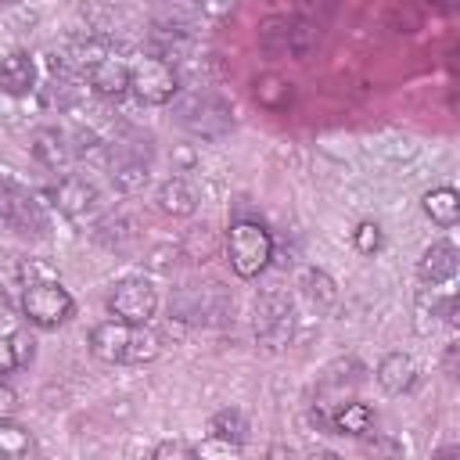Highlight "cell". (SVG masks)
<instances>
[{"instance_id":"cell-11","label":"cell","mask_w":460,"mask_h":460,"mask_svg":"<svg viewBox=\"0 0 460 460\" xmlns=\"http://www.w3.org/2000/svg\"><path fill=\"white\" fill-rule=\"evenodd\" d=\"M54 205H58V212H65L68 219L83 223L86 216H93V212H97L101 194H97V187H93L86 176L68 172V176H61V180L54 183Z\"/></svg>"},{"instance_id":"cell-16","label":"cell","mask_w":460,"mask_h":460,"mask_svg":"<svg viewBox=\"0 0 460 460\" xmlns=\"http://www.w3.org/2000/svg\"><path fill=\"white\" fill-rule=\"evenodd\" d=\"M413 381H417V363H413V356H406V352H388V356L377 363V385H381L388 395L410 392Z\"/></svg>"},{"instance_id":"cell-18","label":"cell","mask_w":460,"mask_h":460,"mask_svg":"<svg viewBox=\"0 0 460 460\" xmlns=\"http://www.w3.org/2000/svg\"><path fill=\"white\" fill-rule=\"evenodd\" d=\"M155 201H158V208H162L165 216H176V219L194 216V208H198V194H194V190H190V183H187V180H180V176L165 180V183L158 187Z\"/></svg>"},{"instance_id":"cell-30","label":"cell","mask_w":460,"mask_h":460,"mask_svg":"<svg viewBox=\"0 0 460 460\" xmlns=\"http://www.w3.org/2000/svg\"><path fill=\"white\" fill-rule=\"evenodd\" d=\"M11 370H18L14 341H11V334H0V377H4V374H11Z\"/></svg>"},{"instance_id":"cell-31","label":"cell","mask_w":460,"mask_h":460,"mask_svg":"<svg viewBox=\"0 0 460 460\" xmlns=\"http://www.w3.org/2000/svg\"><path fill=\"white\" fill-rule=\"evenodd\" d=\"M11 341H14L18 367H29V359H32V338H25V334H11Z\"/></svg>"},{"instance_id":"cell-7","label":"cell","mask_w":460,"mask_h":460,"mask_svg":"<svg viewBox=\"0 0 460 460\" xmlns=\"http://www.w3.org/2000/svg\"><path fill=\"white\" fill-rule=\"evenodd\" d=\"M129 90L144 104H169L180 90V75H176L172 61H165L158 54H144L129 65Z\"/></svg>"},{"instance_id":"cell-26","label":"cell","mask_w":460,"mask_h":460,"mask_svg":"<svg viewBox=\"0 0 460 460\" xmlns=\"http://www.w3.org/2000/svg\"><path fill=\"white\" fill-rule=\"evenodd\" d=\"M241 453V442H226L219 435H212L208 442L194 446V456H237Z\"/></svg>"},{"instance_id":"cell-32","label":"cell","mask_w":460,"mask_h":460,"mask_svg":"<svg viewBox=\"0 0 460 460\" xmlns=\"http://www.w3.org/2000/svg\"><path fill=\"white\" fill-rule=\"evenodd\" d=\"M155 456H194V446H183V442H162L155 446Z\"/></svg>"},{"instance_id":"cell-19","label":"cell","mask_w":460,"mask_h":460,"mask_svg":"<svg viewBox=\"0 0 460 460\" xmlns=\"http://www.w3.org/2000/svg\"><path fill=\"white\" fill-rule=\"evenodd\" d=\"M252 97H255V104L266 108V111H288L291 101H295V90H291L288 79L266 72V75H259V79L252 83Z\"/></svg>"},{"instance_id":"cell-6","label":"cell","mask_w":460,"mask_h":460,"mask_svg":"<svg viewBox=\"0 0 460 460\" xmlns=\"http://www.w3.org/2000/svg\"><path fill=\"white\" fill-rule=\"evenodd\" d=\"M230 309H234V302L219 284H187L169 302V313L187 323H219V320H226Z\"/></svg>"},{"instance_id":"cell-17","label":"cell","mask_w":460,"mask_h":460,"mask_svg":"<svg viewBox=\"0 0 460 460\" xmlns=\"http://www.w3.org/2000/svg\"><path fill=\"white\" fill-rule=\"evenodd\" d=\"M453 277H456V248L449 241H435L420 255V280L438 288V284H449Z\"/></svg>"},{"instance_id":"cell-27","label":"cell","mask_w":460,"mask_h":460,"mask_svg":"<svg viewBox=\"0 0 460 460\" xmlns=\"http://www.w3.org/2000/svg\"><path fill=\"white\" fill-rule=\"evenodd\" d=\"M356 248H359L363 255H374V252L381 248V226H377V223H359V226H356Z\"/></svg>"},{"instance_id":"cell-33","label":"cell","mask_w":460,"mask_h":460,"mask_svg":"<svg viewBox=\"0 0 460 460\" xmlns=\"http://www.w3.org/2000/svg\"><path fill=\"white\" fill-rule=\"evenodd\" d=\"M14 410H18V395L0 381V417H11Z\"/></svg>"},{"instance_id":"cell-10","label":"cell","mask_w":460,"mask_h":460,"mask_svg":"<svg viewBox=\"0 0 460 460\" xmlns=\"http://www.w3.org/2000/svg\"><path fill=\"white\" fill-rule=\"evenodd\" d=\"M108 309H111V316H119L126 323H147L158 309V291L144 277H126L108 295Z\"/></svg>"},{"instance_id":"cell-9","label":"cell","mask_w":460,"mask_h":460,"mask_svg":"<svg viewBox=\"0 0 460 460\" xmlns=\"http://www.w3.org/2000/svg\"><path fill=\"white\" fill-rule=\"evenodd\" d=\"M291 327H295L291 298H288L284 291L270 288V291L255 302V338H259L266 349H280V345H288Z\"/></svg>"},{"instance_id":"cell-1","label":"cell","mask_w":460,"mask_h":460,"mask_svg":"<svg viewBox=\"0 0 460 460\" xmlns=\"http://www.w3.org/2000/svg\"><path fill=\"white\" fill-rule=\"evenodd\" d=\"M226 255L237 277H259L273 259V234L259 219H234L226 234Z\"/></svg>"},{"instance_id":"cell-36","label":"cell","mask_w":460,"mask_h":460,"mask_svg":"<svg viewBox=\"0 0 460 460\" xmlns=\"http://www.w3.org/2000/svg\"><path fill=\"white\" fill-rule=\"evenodd\" d=\"M162 4H172V0H162Z\"/></svg>"},{"instance_id":"cell-23","label":"cell","mask_w":460,"mask_h":460,"mask_svg":"<svg viewBox=\"0 0 460 460\" xmlns=\"http://www.w3.org/2000/svg\"><path fill=\"white\" fill-rule=\"evenodd\" d=\"M298 288L305 291V298L313 302V305H334V298H338V288H334V280L323 273V270H302V277H298Z\"/></svg>"},{"instance_id":"cell-5","label":"cell","mask_w":460,"mask_h":460,"mask_svg":"<svg viewBox=\"0 0 460 460\" xmlns=\"http://www.w3.org/2000/svg\"><path fill=\"white\" fill-rule=\"evenodd\" d=\"M108 176L119 190H140L151 176V140L122 137L108 144Z\"/></svg>"},{"instance_id":"cell-14","label":"cell","mask_w":460,"mask_h":460,"mask_svg":"<svg viewBox=\"0 0 460 460\" xmlns=\"http://www.w3.org/2000/svg\"><path fill=\"white\" fill-rule=\"evenodd\" d=\"M29 147H32V158H36L43 169H54V172H61V169L75 158L68 137H65L58 126H40V129L32 133Z\"/></svg>"},{"instance_id":"cell-2","label":"cell","mask_w":460,"mask_h":460,"mask_svg":"<svg viewBox=\"0 0 460 460\" xmlns=\"http://www.w3.org/2000/svg\"><path fill=\"white\" fill-rule=\"evenodd\" d=\"M176 122L201 140H223L234 129V111L223 97L216 93H190L176 101Z\"/></svg>"},{"instance_id":"cell-12","label":"cell","mask_w":460,"mask_h":460,"mask_svg":"<svg viewBox=\"0 0 460 460\" xmlns=\"http://www.w3.org/2000/svg\"><path fill=\"white\" fill-rule=\"evenodd\" d=\"M129 327L126 320H104L90 331V352L101 363H126V345H129Z\"/></svg>"},{"instance_id":"cell-4","label":"cell","mask_w":460,"mask_h":460,"mask_svg":"<svg viewBox=\"0 0 460 460\" xmlns=\"http://www.w3.org/2000/svg\"><path fill=\"white\" fill-rule=\"evenodd\" d=\"M320 43V32L316 25L309 22H298V18H266L259 25V47L273 58H309Z\"/></svg>"},{"instance_id":"cell-13","label":"cell","mask_w":460,"mask_h":460,"mask_svg":"<svg viewBox=\"0 0 460 460\" xmlns=\"http://www.w3.org/2000/svg\"><path fill=\"white\" fill-rule=\"evenodd\" d=\"M86 79L101 97H122L129 90V61H122L119 54L108 50L101 61H93L86 68Z\"/></svg>"},{"instance_id":"cell-8","label":"cell","mask_w":460,"mask_h":460,"mask_svg":"<svg viewBox=\"0 0 460 460\" xmlns=\"http://www.w3.org/2000/svg\"><path fill=\"white\" fill-rule=\"evenodd\" d=\"M22 313L36 327H58L75 313V302L58 280H36L22 291Z\"/></svg>"},{"instance_id":"cell-24","label":"cell","mask_w":460,"mask_h":460,"mask_svg":"<svg viewBox=\"0 0 460 460\" xmlns=\"http://www.w3.org/2000/svg\"><path fill=\"white\" fill-rule=\"evenodd\" d=\"M208 431H212V435H219V438H226V442H244V431H248V424H244V413H241V410L226 406V410L212 413V424H208Z\"/></svg>"},{"instance_id":"cell-25","label":"cell","mask_w":460,"mask_h":460,"mask_svg":"<svg viewBox=\"0 0 460 460\" xmlns=\"http://www.w3.org/2000/svg\"><path fill=\"white\" fill-rule=\"evenodd\" d=\"M32 449V435L22 424H11V417H0V456H25Z\"/></svg>"},{"instance_id":"cell-28","label":"cell","mask_w":460,"mask_h":460,"mask_svg":"<svg viewBox=\"0 0 460 460\" xmlns=\"http://www.w3.org/2000/svg\"><path fill=\"white\" fill-rule=\"evenodd\" d=\"M18 277L25 280V284H36V280H58L47 266H40V262H29V259H22L18 262Z\"/></svg>"},{"instance_id":"cell-29","label":"cell","mask_w":460,"mask_h":460,"mask_svg":"<svg viewBox=\"0 0 460 460\" xmlns=\"http://www.w3.org/2000/svg\"><path fill=\"white\" fill-rule=\"evenodd\" d=\"M72 140H75L72 144V155H93V151H101V140H97L93 129H75Z\"/></svg>"},{"instance_id":"cell-20","label":"cell","mask_w":460,"mask_h":460,"mask_svg":"<svg viewBox=\"0 0 460 460\" xmlns=\"http://www.w3.org/2000/svg\"><path fill=\"white\" fill-rule=\"evenodd\" d=\"M424 212L438 226H456V219H460V194L453 187H435V190L424 194Z\"/></svg>"},{"instance_id":"cell-22","label":"cell","mask_w":460,"mask_h":460,"mask_svg":"<svg viewBox=\"0 0 460 460\" xmlns=\"http://www.w3.org/2000/svg\"><path fill=\"white\" fill-rule=\"evenodd\" d=\"M162 349V338L147 327V323H133L129 327V345H126V363H151Z\"/></svg>"},{"instance_id":"cell-15","label":"cell","mask_w":460,"mask_h":460,"mask_svg":"<svg viewBox=\"0 0 460 460\" xmlns=\"http://www.w3.org/2000/svg\"><path fill=\"white\" fill-rule=\"evenodd\" d=\"M0 90L7 97H25L36 90V61L25 50H11L0 58Z\"/></svg>"},{"instance_id":"cell-34","label":"cell","mask_w":460,"mask_h":460,"mask_svg":"<svg viewBox=\"0 0 460 460\" xmlns=\"http://www.w3.org/2000/svg\"><path fill=\"white\" fill-rule=\"evenodd\" d=\"M431 4H438V7H446V11H453V7H456V0H431Z\"/></svg>"},{"instance_id":"cell-3","label":"cell","mask_w":460,"mask_h":460,"mask_svg":"<svg viewBox=\"0 0 460 460\" xmlns=\"http://www.w3.org/2000/svg\"><path fill=\"white\" fill-rule=\"evenodd\" d=\"M0 226L14 230V234H32V237H47L50 219L43 212V205L36 201L32 190H25L22 183L0 176Z\"/></svg>"},{"instance_id":"cell-21","label":"cell","mask_w":460,"mask_h":460,"mask_svg":"<svg viewBox=\"0 0 460 460\" xmlns=\"http://www.w3.org/2000/svg\"><path fill=\"white\" fill-rule=\"evenodd\" d=\"M331 420H334V435H367L374 424V410L367 402H341Z\"/></svg>"},{"instance_id":"cell-35","label":"cell","mask_w":460,"mask_h":460,"mask_svg":"<svg viewBox=\"0 0 460 460\" xmlns=\"http://www.w3.org/2000/svg\"><path fill=\"white\" fill-rule=\"evenodd\" d=\"M11 4H18V0H0V7H11Z\"/></svg>"}]
</instances>
